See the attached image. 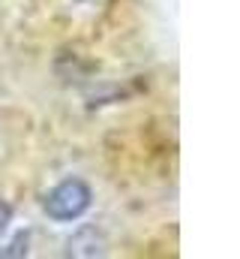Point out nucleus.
Instances as JSON below:
<instances>
[{"instance_id": "f257e3e1", "label": "nucleus", "mask_w": 240, "mask_h": 259, "mask_svg": "<svg viewBox=\"0 0 240 259\" xmlns=\"http://www.w3.org/2000/svg\"><path fill=\"white\" fill-rule=\"evenodd\" d=\"M93 202V193L90 187L81 181V178H66L60 181L57 187L48 193L45 199V214L57 223H66V220H78Z\"/></svg>"}, {"instance_id": "f03ea898", "label": "nucleus", "mask_w": 240, "mask_h": 259, "mask_svg": "<svg viewBox=\"0 0 240 259\" xmlns=\"http://www.w3.org/2000/svg\"><path fill=\"white\" fill-rule=\"evenodd\" d=\"M69 253H72V256H102V253H105V238H102L93 226H84L81 232L72 235Z\"/></svg>"}, {"instance_id": "7ed1b4c3", "label": "nucleus", "mask_w": 240, "mask_h": 259, "mask_svg": "<svg viewBox=\"0 0 240 259\" xmlns=\"http://www.w3.org/2000/svg\"><path fill=\"white\" fill-rule=\"evenodd\" d=\"M24 253H27V232H18L9 250H0V256H24Z\"/></svg>"}, {"instance_id": "20e7f679", "label": "nucleus", "mask_w": 240, "mask_h": 259, "mask_svg": "<svg viewBox=\"0 0 240 259\" xmlns=\"http://www.w3.org/2000/svg\"><path fill=\"white\" fill-rule=\"evenodd\" d=\"M9 217H12V208H9L6 202H0V235L6 232V223H9Z\"/></svg>"}]
</instances>
